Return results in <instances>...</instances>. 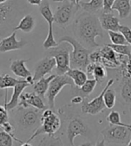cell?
Listing matches in <instances>:
<instances>
[{
	"label": "cell",
	"instance_id": "20",
	"mask_svg": "<svg viewBox=\"0 0 131 146\" xmlns=\"http://www.w3.org/2000/svg\"><path fill=\"white\" fill-rule=\"evenodd\" d=\"M66 75H68L72 80H73V83L75 85V86L77 87H81L88 78H87V74L86 73L85 70H80V69H72L70 68Z\"/></svg>",
	"mask_w": 131,
	"mask_h": 146
},
{
	"label": "cell",
	"instance_id": "33",
	"mask_svg": "<svg viewBox=\"0 0 131 146\" xmlns=\"http://www.w3.org/2000/svg\"><path fill=\"white\" fill-rule=\"evenodd\" d=\"M59 45V43H58L55 38V36H54V30H48V32H47V36L43 43V47L45 49H50V48H53V47H55Z\"/></svg>",
	"mask_w": 131,
	"mask_h": 146
},
{
	"label": "cell",
	"instance_id": "40",
	"mask_svg": "<svg viewBox=\"0 0 131 146\" xmlns=\"http://www.w3.org/2000/svg\"><path fill=\"white\" fill-rule=\"evenodd\" d=\"M28 3L29 4H31V5H40L41 3L43 0H27Z\"/></svg>",
	"mask_w": 131,
	"mask_h": 146
},
{
	"label": "cell",
	"instance_id": "8",
	"mask_svg": "<svg viewBox=\"0 0 131 146\" xmlns=\"http://www.w3.org/2000/svg\"><path fill=\"white\" fill-rule=\"evenodd\" d=\"M61 3L54 13L55 23L62 28H66L73 21L80 6L71 0H64Z\"/></svg>",
	"mask_w": 131,
	"mask_h": 146
},
{
	"label": "cell",
	"instance_id": "39",
	"mask_svg": "<svg viewBox=\"0 0 131 146\" xmlns=\"http://www.w3.org/2000/svg\"><path fill=\"white\" fill-rule=\"evenodd\" d=\"M84 97L81 96H78V94H76L75 96H73V98L71 99V104H80L83 103L84 101Z\"/></svg>",
	"mask_w": 131,
	"mask_h": 146
},
{
	"label": "cell",
	"instance_id": "14",
	"mask_svg": "<svg viewBox=\"0 0 131 146\" xmlns=\"http://www.w3.org/2000/svg\"><path fill=\"white\" fill-rule=\"evenodd\" d=\"M99 21L102 28L104 31H120V28L121 26L120 23V19L112 13L102 12V13L99 16Z\"/></svg>",
	"mask_w": 131,
	"mask_h": 146
},
{
	"label": "cell",
	"instance_id": "16",
	"mask_svg": "<svg viewBox=\"0 0 131 146\" xmlns=\"http://www.w3.org/2000/svg\"><path fill=\"white\" fill-rule=\"evenodd\" d=\"M14 13H15V5L13 0H8L5 3L0 4V29L12 20Z\"/></svg>",
	"mask_w": 131,
	"mask_h": 146
},
{
	"label": "cell",
	"instance_id": "19",
	"mask_svg": "<svg viewBox=\"0 0 131 146\" xmlns=\"http://www.w3.org/2000/svg\"><path fill=\"white\" fill-rule=\"evenodd\" d=\"M56 75H50L48 78H42L40 79H39L38 81H36L32 86H33V91L39 94V96L41 98H45L46 94L48 90V87H49V84L50 82L52 81V79L55 77Z\"/></svg>",
	"mask_w": 131,
	"mask_h": 146
},
{
	"label": "cell",
	"instance_id": "41",
	"mask_svg": "<svg viewBox=\"0 0 131 146\" xmlns=\"http://www.w3.org/2000/svg\"><path fill=\"white\" fill-rule=\"evenodd\" d=\"M54 2H63V1H64V0H53ZM72 2H74V3H76V4H78V5H79V2L81 1V0H71Z\"/></svg>",
	"mask_w": 131,
	"mask_h": 146
},
{
	"label": "cell",
	"instance_id": "34",
	"mask_svg": "<svg viewBox=\"0 0 131 146\" xmlns=\"http://www.w3.org/2000/svg\"><path fill=\"white\" fill-rule=\"evenodd\" d=\"M106 120L110 124H112V125H120V126L125 125V123L121 122L120 114L116 111H112L111 113H109V115L106 117Z\"/></svg>",
	"mask_w": 131,
	"mask_h": 146
},
{
	"label": "cell",
	"instance_id": "23",
	"mask_svg": "<svg viewBox=\"0 0 131 146\" xmlns=\"http://www.w3.org/2000/svg\"><path fill=\"white\" fill-rule=\"evenodd\" d=\"M97 85V81L94 78H88L86 81V83L81 86V87H77L74 86L73 89L74 93L78 96H81L84 98L89 96L90 94L93 93V91L96 88V86Z\"/></svg>",
	"mask_w": 131,
	"mask_h": 146
},
{
	"label": "cell",
	"instance_id": "43",
	"mask_svg": "<svg viewBox=\"0 0 131 146\" xmlns=\"http://www.w3.org/2000/svg\"><path fill=\"white\" fill-rule=\"evenodd\" d=\"M21 146H32V145L30 143H29V142H27V143H23Z\"/></svg>",
	"mask_w": 131,
	"mask_h": 146
},
{
	"label": "cell",
	"instance_id": "6",
	"mask_svg": "<svg viewBox=\"0 0 131 146\" xmlns=\"http://www.w3.org/2000/svg\"><path fill=\"white\" fill-rule=\"evenodd\" d=\"M101 135L107 143L127 145L131 140V125L125 124L124 126H120L110 124L101 131Z\"/></svg>",
	"mask_w": 131,
	"mask_h": 146
},
{
	"label": "cell",
	"instance_id": "46",
	"mask_svg": "<svg viewBox=\"0 0 131 146\" xmlns=\"http://www.w3.org/2000/svg\"><path fill=\"white\" fill-rule=\"evenodd\" d=\"M129 112H130V118H131V108L129 109Z\"/></svg>",
	"mask_w": 131,
	"mask_h": 146
},
{
	"label": "cell",
	"instance_id": "36",
	"mask_svg": "<svg viewBox=\"0 0 131 146\" xmlns=\"http://www.w3.org/2000/svg\"><path fill=\"white\" fill-rule=\"evenodd\" d=\"M120 31L123 34V36H125V38L127 42L128 43V45L131 46V29L128 28V26L121 25L120 28Z\"/></svg>",
	"mask_w": 131,
	"mask_h": 146
},
{
	"label": "cell",
	"instance_id": "10",
	"mask_svg": "<svg viewBox=\"0 0 131 146\" xmlns=\"http://www.w3.org/2000/svg\"><path fill=\"white\" fill-rule=\"evenodd\" d=\"M114 81L115 80L113 78L109 79L106 86L104 87V89L102 90L100 94L96 98L92 99L91 101H86V99H84L82 105H81L82 113L88 114V115H97V114L101 113L102 111H104V109L106 108V106L104 104V93L109 87H111L113 85Z\"/></svg>",
	"mask_w": 131,
	"mask_h": 146
},
{
	"label": "cell",
	"instance_id": "13",
	"mask_svg": "<svg viewBox=\"0 0 131 146\" xmlns=\"http://www.w3.org/2000/svg\"><path fill=\"white\" fill-rule=\"evenodd\" d=\"M16 31H13L9 36L5 38L0 41V53L19 50L25 46V42L23 40L18 41L16 39Z\"/></svg>",
	"mask_w": 131,
	"mask_h": 146
},
{
	"label": "cell",
	"instance_id": "32",
	"mask_svg": "<svg viewBox=\"0 0 131 146\" xmlns=\"http://www.w3.org/2000/svg\"><path fill=\"white\" fill-rule=\"evenodd\" d=\"M109 38H110L111 41L114 45H128L125 36L120 31H108Z\"/></svg>",
	"mask_w": 131,
	"mask_h": 146
},
{
	"label": "cell",
	"instance_id": "15",
	"mask_svg": "<svg viewBox=\"0 0 131 146\" xmlns=\"http://www.w3.org/2000/svg\"><path fill=\"white\" fill-rule=\"evenodd\" d=\"M29 86H31V85L28 83L27 80L23 79L20 83H18L13 87V93L12 94V97H11L10 101L8 103H5V107L8 110V111H12V110H13L16 106H18L21 94L23 93V90Z\"/></svg>",
	"mask_w": 131,
	"mask_h": 146
},
{
	"label": "cell",
	"instance_id": "12",
	"mask_svg": "<svg viewBox=\"0 0 131 146\" xmlns=\"http://www.w3.org/2000/svg\"><path fill=\"white\" fill-rule=\"evenodd\" d=\"M18 106L25 107V108L34 107L39 110H41V111H44L46 109V105L44 104L43 98H41L35 92L34 93L24 92L21 94Z\"/></svg>",
	"mask_w": 131,
	"mask_h": 146
},
{
	"label": "cell",
	"instance_id": "5",
	"mask_svg": "<svg viewBox=\"0 0 131 146\" xmlns=\"http://www.w3.org/2000/svg\"><path fill=\"white\" fill-rule=\"evenodd\" d=\"M62 125L61 119L55 114L52 109H45L41 115V124L34 131L31 136L29 138L27 142H31L41 135H55L58 130L60 129Z\"/></svg>",
	"mask_w": 131,
	"mask_h": 146
},
{
	"label": "cell",
	"instance_id": "4",
	"mask_svg": "<svg viewBox=\"0 0 131 146\" xmlns=\"http://www.w3.org/2000/svg\"><path fill=\"white\" fill-rule=\"evenodd\" d=\"M71 46L63 42L57 46L47 49V56L54 57L56 62L55 72L57 75H64L70 69V53Z\"/></svg>",
	"mask_w": 131,
	"mask_h": 146
},
{
	"label": "cell",
	"instance_id": "28",
	"mask_svg": "<svg viewBox=\"0 0 131 146\" xmlns=\"http://www.w3.org/2000/svg\"><path fill=\"white\" fill-rule=\"evenodd\" d=\"M13 141H17L21 143H23L14 135L5 132V130H0V146H13Z\"/></svg>",
	"mask_w": 131,
	"mask_h": 146
},
{
	"label": "cell",
	"instance_id": "26",
	"mask_svg": "<svg viewBox=\"0 0 131 146\" xmlns=\"http://www.w3.org/2000/svg\"><path fill=\"white\" fill-rule=\"evenodd\" d=\"M38 146H63V143L60 137L55 135H46L40 139Z\"/></svg>",
	"mask_w": 131,
	"mask_h": 146
},
{
	"label": "cell",
	"instance_id": "29",
	"mask_svg": "<svg viewBox=\"0 0 131 146\" xmlns=\"http://www.w3.org/2000/svg\"><path fill=\"white\" fill-rule=\"evenodd\" d=\"M107 78V71L104 65L96 63L94 71H93V78H94L97 81V84H100L104 81Z\"/></svg>",
	"mask_w": 131,
	"mask_h": 146
},
{
	"label": "cell",
	"instance_id": "3",
	"mask_svg": "<svg viewBox=\"0 0 131 146\" xmlns=\"http://www.w3.org/2000/svg\"><path fill=\"white\" fill-rule=\"evenodd\" d=\"M69 43L72 46L70 53V68L80 69L86 71V69L90 62V51L81 45L75 38L70 36H63L58 40V43Z\"/></svg>",
	"mask_w": 131,
	"mask_h": 146
},
{
	"label": "cell",
	"instance_id": "35",
	"mask_svg": "<svg viewBox=\"0 0 131 146\" xmlns=\"http://www.w3.org/2000/svg\"><path fill=\"white\" fill-rule=\"evenodd\" d=\"M9 121V116H8V110L5 106L0 105V128L3 127L5 123Z\"/></svg>",
	"mask_w": 131,
	"mask_h": 146
},
{
	"label": "cell",
	"instance_id": "2",
	"mask_svg": "<svg viewBox=\"0 0 131 146\" xmlns=\"http://www.w3.org/2000/svg\"><path fill=\"white\" fill-rule=\"evenodd\" d=\"M41 110L37 108L19 106L14 112V124L21 131H36L41 124Z\"/></svg>",
	"mask_w": 131,
	"mask_h": 146
},
{
	"label": "cell",
	"instance_id": "18",
	"mask_svg": "<svg viewBox=\"0 0 131 146\" xmlns=\"http://www.w3.org/2000/svg\"><path fill=\"white\" fill-rule=\"evenodd\" d=\"M29 60H23V59H18L15 61H13L10 65V69L15 74L17 77L26 79L28 77L31 76V72L26 67L25 63Z\"/></svg>",
	"mask_w": 131,
	"mask_h": 146
},
{
	"label": "cell",
	"instance_id": "7",
	"mask_svg": "<svg viewBox=\"0 0 131 146\" xmlns=\"http://www.w3.org/2000/svg\"><path fill=\"white\" fill-rule=\"evenodd\" d=\"M67 119L66 135L70 146H75L74 140L77 136L89 137L91 135V129L81 117L78 115H70L67 117Z\"/></svg>",
	"mask_w": 131,
	"mask_h": 146
},
{
	"label": "cell",
	"instance_id": "44",
	"mask_svg": "<svg viewBox=\"0 0 131 146\" xmlns=\"http://www.w3.org/2000/svg\"><path fill=\"white\" fill-rule=\"evenodd\" d=\"M8 0H0V4H3V3H5V2H7Z\"/></svg>",
	"mask_w": 131,
	"mask_h": 146
},
{
	"label": "cell",
	"instance_id": "21",
	"mask_svg": "<svg viewBox=\"0 0 131 146\" xmlns=\"http://www.w3.org/2000/svg\"><path fill=\"white\" fill-rule=\"evenodd\" d=\"M36 26V20L31 14H25V15L21 19L18 25L14 28L13 31H21L25 33L31 32Z\"/></svg>",
	"mask_w": 131,
	"mask_h": 146
},
{
	"label": "cell",
	"instance_id": "17",
	"mask_svg": "<svg viewBox=\"0 0 131 146\" xmlns=\"http://www.w3.org/2000/svg\"><path fill=\"white\" fill-rule=\"evenodd\" d=\"M119 88L120 101L124 104H131V77L121 78Z\"/></svg>",
	"mask_w": 131,
	"mask_h": 146
},
{
	"label": "cell",
	"instance_id": "42",
	"mask_svg": "<svg viewBox=\"0 0 131 146\" xmlns=\"http://www.w3.org/2000/svg\"><path fill=\"white\" fill-rule=\"evenodd\" d=\"M96 146H105V141H104V139L102 140V141L97 142L96 144Z\"/></svg>",
	"mask_w": 131,
	"mask_h": 146
},
{
	"label": "cell",
	"instance_id": "1",
	"mask_svg": "<svg viewBox=\"0 0 131 146\" xmlns=\"http://www.w3.org/2000/svg\"><path fill=\"white\" fill-rule=\"evenodd\" d=\"M104 31L99 17L96 15V13L84 11L73 21L75 38L87 49H94L100 46L96 39L97 36L104 38Z\"/></svg>",
	"mask_w": 131,
	"mask_h": 146
},
{
	"label": "cell",
	"instance_id": "37",
	"mask_svg": "<svg viewBox=\"0 0 131 146\" xmlns=\"http://www.w3.org/2000/svg\"><path fill=\"white\" fill-rule=\"evenodd\" d=\"M115 3V0H104V13H112L113 11V5Z\"/></svg>",
	"mask_w": 131,
	"mask_h": 146
},
{
	"label": "cell",
	"instance_id": "22",
	"mask_svg": "<svg viewBox=\"0 0 131 146\" xmlns=\"http://www.w3.org/2000/svg\"><path fill=\"white\" fill-rule=\"evenodd\" d=\"M113 11H117L121 19H125L131 13V0H115Z\"/></svg>",
	"mask_w": 131,
	"mask_h": 146
},
{
	"label": "cell",
	"instance_id": "45",
	"mask_svg": "<svg viewBox=\"0 0 131 146\" xmlns=\"http://www.w3.org/2000/svg\"><path fill=\"white\" fill-rule=\"evenodd\" d=\"M127 146H131V140H130V141H129V143L127 144Z\"/></svg>",
	"mask_w": 131,
	"mask_h": 146
},
{
	"label": "cell",
	"instance_id": "31",
	"mask_svg": "<svg viewBox=\"0 0 131 146\" xmlns=\"http://www.w3.org/2000/svg\"><path fill=\"white\" fill-rule=\"evenodd\" d=\"M104 104L107 109H112L115 106L116 93L112 88H111V87H109L105 91L104 96Z\"/></svg>",
	"mask_w": 131,
	"mask_h": 146
},
{
	"label": "cell",
	"instance_id": "30",
	"mask_svg": "<svg viewBox=\"0 0 131 146\" xmlns=\"http://www.w3.org/2000/svg\"><path fill=\"white\" fill-rule=\"evenodd\" d=\"M113 49L118 54H121L131 58V46L129 45H114V44H104Z\"/></svg>",
	"mask_w": 131,
	"mask_h": 146
},
{
	"label": "cell",
	"instance_id": "11",
	"mask_svg": "<svg viewBox=\"0 0 131 146\" xmlns=\"http://www.w3.org/2000/svg\"><path fill=\"white\" fill-rule=\"evenodd\" d=\"M56 66V62L54 57L46 56L40 60L35 67L34 71V81H38L39 79L45 77L47 74L50 73L53 69Z\"/></svg>",
	"mask_w": 131,
	"mask_h": 146
},
{
	"label": "cell",
	"instance_id": "27",
	"mask_svg": "<svg viewBox=\"0 0 131 146\" xmlns=\"http://www.w3.org/2000/svg\"><path fill=\"white\" fill-rule=\"evenodd\" d=\"M23 79H16L11 77L9 74H3L0 76V89H8L10 87H14Z\"/></svg>",
	"mask_w": 131,
	"mask_h": 146
},
{
	"label": "cell",
	"instance_id": "38",
	"mask_svg": "<svg viewBox=\"0 0 131 146\" xmlns=\"http://www.w3.org/2000/svg\"><path fill=\"white\" fill-rule=\"evenodd\" d=\"M1 129L5 130V132L9 133L13 135H14V131H15V127H14L13 124L10 121H7L6 123H5L3 127H1Z\"/></svg>",
	"mask_w": 131,
	"mask_h": 146
},
{
	"label": "cell",
	"instance_id": "24",
	"mask_svg": "<svg viewBox=\"0 0 131 146\" xmlns=\"http://www.w3.org/2000/svg\"><path fill=\"white\" fill-rule=\"evenodd\" d=\"M79 6L86 12L96 13L97 12L103 9L104 0H90L88 2L80 1L79 2Z\"/></svg>",
	"mask_w": 131,
	"mask_h": 146
},
{
	"label": "cell",
	"instance_id": "25",
	"mask_svg": "<svg viewBox=\"0 0 131 146\" xmlns=\"http://www.w3.org/2000/svg\"><path fill=\"white\" fill-rule=\"evenodd\" d=\"M39 12L43 18L47 21L49 26H53V23H55V18H54V13L51 10L50 4L48 0H43L41 5H39Z\"/></svg>",
	"mask_w": 131,
	"mask_h": 146
},
{
	"label": "cell",
	"instance_id": "9",
	"mask_svg": "<svg viewBox=\"0 0 131 146\" xmlns=\"http://www.w3.org/2000/svg\"><path fill=\"white\" fill-rule=\"evenodd\" d=\"M65 86H70L71 88L75 86L73 80H72L68 75H56L52 81L49 84L48 90L46 94V97L47 100V104L50 109L55 108V98L58 96V94L61 92V90Z\"/></svg>",
	"mask_w": 131,
	"mask_h": 146
}]
</instances>
